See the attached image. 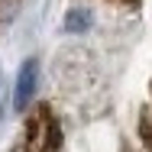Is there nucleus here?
Listing matches in <instances>:
<instances>
[{
  "mask_svg": "<svg viewBox=\"0 0 152 152\" xmlns=\"http://www.w3.org/2000/svg\"><path fill=\"white\" fill-rule=\"evenodd\" d=\"M139 139H142L146 152H152V97L146 104V110H142V117H139Z\"/></svg>",
  "mask_w": 152,
  "mask_h": 152,
  "instance_id": "4",
  "label": "nucleus"
},
{
  "mask_svg": "<svg viewBox=\"0 0 152 152\" xmlns=\"http://www.w3.org/2000/svg\"><path fill=\"white\" fill-rule=\"evenodd\" d=\"M88 26H91V10H84V7L68 10V16H65V29L68 32H84Z\"/></svg>",
  "mask_w": 152,
  "mask_h": 152,
  "instance_id": "3",
  "label": "nucleus"
},
{
  "mask_svg": "<svg viewBox=\"0 0 152 152\" xmlns=\"http://www.w3.org/2000/svg\"><path fill=\"white\" fill-rule=\"evenodd\" d=\"M117 3H123V7H136L139 0H117Z\"/></svg>",
  "mask_w": 152,
  "mask_h": 152,
  "instance_id": "5",
  "label": "nucleus"
},
{
  "mask_svg": "<svg viewBox=\"0 0 152 152\" xmlns=\"http://www.w3.org/2000/svg\"><path fill=\"white\" fill-rule=\"evenodd\" d=\"M13 152H61V126L49 104H39L32 110Z\"/></svg>",
  "mask_w": 152,
  "mask_h": 152,
  "instance_id": "1",
  "label": "nucleus"
},
{
  "mask_svg": "<svg viewBox=\"0 0 152 152\" xmlns=\"http://www.w3.org/2000/svg\"><path fill=\"white\" fill-rule=\"evenodd\" d=\"M36 88H39V61L26 58L20 65V75H16V88H13V107L23 113L29 110L32 97H36Z\"/></svg>",
  "mask_w": 152,
  "mask_h": 152,
  "instance_id": "2",
  "label": "nucleus"
},
{
  "mask_svg": "<svg viewBox=\"0 0 152 152\" xmlns=\"http://www.w3.org/2000/svg\"><path fill=\"white\" fill-rule=\"evenodd\" d=\"M10 3H13V0H10ZM3 7H7V0H0V13H3Z\"/></svg>",
  "mask_w": 152,
  "mask_h": 152,
  "instance_id": "6",
  "label": "nucleus"
}]
</instances>
